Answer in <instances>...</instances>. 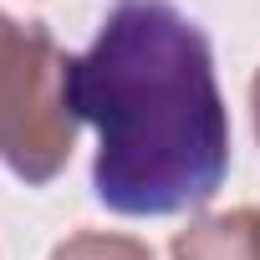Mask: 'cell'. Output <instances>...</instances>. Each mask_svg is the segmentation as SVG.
Instances as JSON below:
<instances>
[{"instance_id": "cell-2", "label": "cell", "mask_w": 260, "mask_h": 260, "mask_svg": "<svg viewBox=\"0 0 260 260\" xmlns=\"http://www.w3.org/2000/svg\"><path fill=\"white\" fill-rule=\"evenodd\" d=\"M72 148V56L46 26L0 11V164L26 184H51Z\"/></svg>"}, {"instance_id": "cell-5", "label": "cell", "mask_w": 260, "mask_h": 260, "mask_svg": "<svg viewBox=\"0 0 260 260\" xmlns=\"http://www.w3.org/2000/svg\"><path fill=\"white\" fill-rule=\"evenodd\" d=\"M250 112H255V138H260V72H255V82H250Z\"/></svg>"}, {"instance_id": "cell-4", "label": "cell", "mask_w": 260, "mask_h": 260, "mask_svg": "<svg viewBox=\"0 0 260 260\" xmlns=\"http://www.w3.org/2000/svg\"><path fill=\"white\" fill-rule=\"evenodd\" d=\"M51 260H153V250L133 235H112V230H77L67 235Z\"/></svg>"}, {"instance_id": "cell-1", "label": "cell", "mask_w": 260, "mask_h": 260, "mask_svg": "<svg viewBox=\"0 0 260 260\" xmlns=\"http://www.w3.org/2000/svg\"><path fill=\"white\" fill-rule=\"evenodd\" d=\"M72 107L97 127L92 194L112 214H184L230 174L214 51L174 0H112L97 41L72 56Z\"/></svg>"}, {"instance_id": "cell-3", "label": "cell", "mask_w": 260, "mask_h": 260, "mask_svg": "<svg viewBox=\"0 0 260 260\" xmlns=\"http://www.w3.org/2000/svg\"><path fill=\"white\" fill-rule=\"evenodd\" d=\"M174 260H260V209L240 204L184 224L169 245Z\"/></svg>"}]
</instances>
